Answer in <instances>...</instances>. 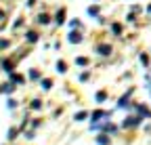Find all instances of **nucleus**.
I'll use <instances>...</instances> for the list:
<instances>
[{"label":"nucleus","instance_id":"obj_25","mask_svg":"<svg viewBox=\"0 0 151 145\" xmlns=\"http://www.w3.org/2000/svg\"><path fill=\"white\" fill-rule=\"evenodd\" d=\"M141 63H143V65H149V57H147V55H141Z\"/></svg>","mask_w":151,"mask_h":145},{"label":"nucleus","instance_id":"obj_14","mask_svg":"<svg viewBox=\"0 0 151 145\" xmlns=\"http://www.w3.org/2000/svg\"><path fill=\"white\" fill-rule=\"evenodd\" d=\"M94 99H97L99 103H103V101L107 99V93H105V90H99V93H97V97H94Z\"/></svg>","mask_w":151,"mask_h":145},{"label":"nucleus","instance_id":"obj_12","mask_svg":"<svg viewBox=\"0 0 151 145\" xmlns=\"http://www.w3.org/2000/svg\"><path fill=\"white\" fill-rule=\"evenodd\" d=\"M2 69H4V71H6V74H11V71H13V63H11V61H6V59H4V61H2Z\"/></svg>","mask_w":151,"mask_h":145},{"label":"nucleus","instance_id":"obj_10","mask_svg":"<svg viewBox=\"0 0 151 145\" xmlns=\"http://www.w3.org/2000/svg\"><path fill=\"white\" fill-rule=\"evenodd\" d=\"M97 143H99V145H109V137H107V135H99V137H97Z\"/></svg>","mask_w":151,"mask_h":145},{"label":"nucleus","instance_id":"obj_28","mask_svg":"<svg viewBox=\"0 0 151 145\" xmlns=\"http://www.w3.org/2000/svg\"><path fill=\"white\" fill-rule=\"evenodd\" d=\"M147 13H149V15H151V4H149V9H147Z\"/></svg>","mask_w":151,"mask_h":145},{"label":"nucleus","instance_id":"obj_26","mask_svg":"<svg viewBox=\"0 0 151 145\" xmlns=\"http://www.w3.org/2000/svg\"><path fill=\"white\" fill-rule=\"evenodd\" d=\"M6 46H9V40H0V50L6 48Z\"/></svg>","mask_w":151,"mask_h":145},{"label":"nucleus","instance_id":"obj_21","mask_svg":"<svg viewBox=\"0 0 151 145\" xmlns=\"http://www.w3.org/2000/svg\"><path fill=\"white\" fill-rule=\"evenodd\" d=\"M88 15L97 17V15H99V6H90V9H88Z\"/></svg>","mask_w":151,"mask_h":145},{"label":"nucleus","instance_id":"obj_24","mask_svg":"<svg viewBox=\"0 0 151 145\" xmlns=\"http://www.w3.org/2000/svg\"><path fill=\"white\" fill-rule=\"evenodd\" d=\"M88 78H90V71H84V74L80 76V82H86Z\"/></svg>","mask_w":151,"mask_h":145},{"label":"nucleus","instance_id":"obj_5","mask_svg":"<svg viewBox=\"0 0 151 145\" xmlns=\"http://www.w3.org/2000/svg\"><path fill=\"white\" fill-rule=\"evenodd\" d=\"M132 90H134V88H130V90H128V93H126V95H124V97L120 99V103H118V107H126V105H128V99H130V95H132Z\"/></svg>","mask_w":151,"mask_h":145},{"label":"nucleus","instance_id":"obj_3","mask_svg":"<svg viewBox=\"0 0 151 145\" xmlns=\"http://www.w3.org/2000/svg\"><path fill=\"white\" fill-rule=\"evenodd\" d=\"M97 53H99V55H103V57H109V55H111V46H109V44H99V46H97Z\"/></svg>","mask_w":151,"mask_h":145},{"label":"nucleus","instance_id":"obj_27","mask_svg":"<svg viewBox=\"0 0 151 145\" xmlns=\"http://www.w3.org/2000/svg\"><path fill=\"white\" fill-rule=\"evenodd\" d=\"M9 107H11V110H15V107H17V101H13V99H9Z\"/></svg>","mask_w":151,"mask_h":145},{"label":"nucleus","instance_id":"obj_8","mask_svg":"<svg viewBox=\"0 0 151 145\" xmlns=\"http://www.w3.org/2000/svg\"><path fill=\"white\" fill-rule=\"evenodd\" d=\"M50 21V17L46 15V13H42V15H38V23H42V25H46Z\"/></svg>","mask_w":151,"mask_h":145},{"label":"nucleus","instance_id":"obj_19","mask_svg":"<svg viewBox=\"0 0 151 145\" xmlns=\"http://www.w3.org/2000/svg\"><path fill=\"white\" fill-rule=\"evenodd\" d=\"M40 107H42V101L40 99H34L32 101V110H40Z\"/></svg>","mask_w":151,"mask_h":145},{"label":"nucleus","instance_id":"obj_2","mask_svg":"<svg viewBox=\"0 0 151 145\" xmlns=\"http://www.w3.org/2000/svg\"><path fill=\"white\" fill-rule=\"evenodd\" d=\"M90 118H92V124H97L101 118H109V112H103V110H99V112H92V114H90Z\"/></svg>","mask_w":151,"mask_h":145},{"label":"nucleus","instance_id":"obj_23","mask_svg":"<svg viewBox=\"0 0 151 145\" xmlns=\"http://www.w3.org/2000/svg\"><path fill=\"white\" fill-rule=\"evenodd\" d=\"M17 133H19V131H17V128H11V131H9V139H11V141H13V139H15V137H17Z\"/></svg>","mask_w":151,"mask_h":145},{"label":"nucleus","instance_id":"obj_29","mask_svg":"<svg viewBox=\"0 0 151 145\" xmlns=\"http://www.w3.org/2000/svg\"><path fill=\"white\" fill-rule=\"evenodd\" d=\"M0 93H2V90H0Z\"/></svg>","mask_w":151,"mask_h":145},{"label":"nucleus","instance_id":"obj_1","mask_svg":"<svg viewBox=\"0 0 151 145\" xmlns=\"http://www.w3.org/2000/svg\"><path fill=\"white\" fill-rule=\"evenodd\" d=\"M141 116H128L124 122H122V126H124V128H132V126H139L141 124Z\"/></svg>","mask_w":151,"mask_h":145},{"label":"nucleus","instance_id":"obj_15","mask_svg":"<svg viewBox=\"0 0 151 145\" xmlns=\"http://www.w3.org/2000/svg\"><path fill=\"white\" fill-rule=\"evenodd\" d=\"M84 118H88V112H78V114L73 116V120H76V122H80V120H84Z\"/></svg>","mask_w":151,"mask_h":145},{"label":"nucleus","instance_id":"obj_9","mask_svg":"<svg viewBox=\"0 0 151 145\" xmlns=\"http://www.w3.org/2000/svg\"><path fill=\"white\" fill-rule=\"evenodd\" d=\"M40 86H42L44 90H48V88L52 86V80H50V78H44V80H40Z\"/></svg>","mask_w":151,"mask_h":145},{"label":"nucleus","instance_id":"obj_13","mask_svg":"<svg viewBox=\"0 0 151 145\" xmlns=\"http://www.w3.org/2000/svg\"><path fill=\"white\" fill-rule=\"evenodd\" d=\"M57 71H59V74H65V71H67L65 61H59V63H57Z\"/></svg>","mask_w":151,"mask_h":145},{"label":"nucleus","instance_id":"obj_7","mask_svg":"<svg viewBox=\"0 0 151 145\" xmlns=\"http://www.w3.org/2000/svg\"><path fill=\"white\" fill-rule=\"evenodd\" d=\"M137 110H139V114H141V116H145V118H151V112L147 110V107H145V105H139V107H137Z\"/></svg>","mask_w":151,"mask_h":145},{"label":"nucleus","instance_id":"obj_20","mask_svg":"<svg viewBox=\"0 0 151 145\" xmlns=\"http://www.w3.org/2000/svg\"><path fill=\"white\" fill-rule=\"evenodd\" d=\"M29 78H32V80H38V78H40V71H38V69H32V71H29Z\"/></svg>","mask_w":151,"mask_h":145},{"label":"nucleus","instance_id":"obj_11","mask_svg":"<svg viewBox=\"0 0 151 145\" xmlns=\"http://www.w3.org/2000/svg\"><path fill=\"white\" fill-rule=\"evenodd\" d=\"M25 36H27V42H36V40H38V34H36L34 30H29Z\"/></svg>","mask_w":151,"mask_h":145},{"label":"nucleus","instance_id":"obj_22","mask_svg":"<svg viewBox=\"0 0 151 145\" xmlns=\"http://www.w3.org/2000/svg\"><path fill=\"white\" fill-rule=\"evenodd\" d=\"M76 63H78V65H88V59H86V57H78V59H76Z\"/></svg>","mask_w":151,"mask_h":145},{"label":"nucleus","instance_id":"obj_17","mask_svg":"<svg viewBox=\"0 0 151 145\" xmlns=\"http://www.w3.org/2000/svg\"><path fill=\"white\" fill-rule=\"evenodd\" d=\"M111 32L116 34V36H120V34H122V25H120V23H113V25H111Z\"/></svg>","mask_w":151,"mask_h":145},{"label":"nucleus","instance_id":"obj_16","mask_svg":"<svg viewBox=\"0 0 151 145\" xmlns=\"http://www.w3.org/2000/svg\"><path fill=\"white\" fill-rule=\"evenodd\" d=\"M0 90H2V93H13V90H15V84H2V88H0Z\"/></svg>","mask_w":151,"mask_h":145},{"label":"nucleus","instance_id":"obj_6","mask_svg":"<svg viewBox=\"0 0 151 145\" xmlns=\"http://www.w3.org/2000/svg\"><path fill=\"white\" fill-rule=\"evenodd\" d=\"M55 21L59 23V25H61V23H65V9H61L59 13H57V17H55Z\"/></svg>","mask_w":151,"mask_h":145},{"label":"nucleus","instance_id":"obj_4","mask_svg":"<svg viewBox=\"0 0 151 145\" xmlns=\"http://www.w3.org/2000/svg\"><path fill=\"white\" fill-rule=\"evenodd\" d=\"M67 40H69L71 44H78V42H82V36H80L78 32H71V34H69V38H67Z\"/></svg>","mask_w":151,"mask_h":145},{"label":"nucleus","instance_id":"obj_18","mask_svg":"<svg viewBox=\"0 0 151 145\" xmlns=\"http://www.w3.org/2000/svg\"><path fill=\"white\" fill-rule=\"evenodd\" d=\"M11 80H13V82H17V84H21V82H23V76H19V74H13V71H11Z\"/></svg>","mask_w":151,"mask_h":145}]
</instances>
